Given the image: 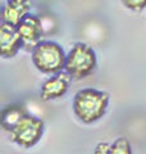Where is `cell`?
<instances>
[{
    "mask_svg": "<svg viewBox=\"0 0 146 154\" xmlns=\"http://www.w3.org/2000/svg\"><path fill=\"white\" fill-rule=\"evenodd\" d=\"M109 95L95 89H82L75 95L73 110L82 122L92 123L100 119L106 112Z\"/></svg>",
    "mask_w": 146,
    "mask_h": 154,
    "instance_id": "obj_1",
    "label": "cell"
},
{
    "mask_svg": "<svg viewBox=\"0 0 146 154\" xmlns=\"http://www.w3.org/2000/svg\"><path fill=\"white\" fill-rule=\"evenodd\" d=\"M67 55L59 44L54 41H40L32 49V62L44 73L56 75L65 68Z\"/></svg>",
    "mask_w": 146,
    "mask_h": 154,
    "instance_id": "obj_2",
    "label": "cell"
},
{
    "mask_svg": "<svg viewBox=\"0 0 146 154\" xmlns=\"http://www.w3.org/2000/svg\"><path fill=\"white\" fill-rule=\"evenodd\" d=\"M96 63V54L92 48L84 42H77L68 53L64 71L72 79L81 80L95 71Z\"/></svg>",
    "mask_w": 146,
    "mask_h": 154,
    "instance_id": "obj_3",
    "label": "cell"
},
{
    "mask_svg": "<svg viewBox=\"0 0 146 154\" xmlns=\"http://www.w3.org/2000/svg\"><path fill=\"white\" fill-rule=\"evenodd\" d=\"M44 132V122L33 116L26 114L11 131L12 140L23 148L33 146L41 139Z\"/></svg>",
    "mask_w": 146,
    "mask_h": 154,
    "instance_id": "obj_4",
    "label": "cell"
},
{
    "mask_svg": "<svg viewBox=\"0 0 146 154\" xmlns=\"http://www.w3.org/2000/svg\"><path fill=\"white\" fill-rule=\"evenodd\" d=\"M71 81L72 77L65 71L59 72V73L54 75L50 79H47L41 86V93H40L41 99L47 102V100L62 98L68 91Z\"/></svg>",
    "mask_w": 146,
    "mask_h": 154,
    "instance_id": "obj_5",
    "label": "cell"
},
{
    "mask_svg": "<svg viewBox=\"0 0 146 154\" xmlns=\"http://www.w3.org/2000/svg\"><path fill=\"white\" fill-rule=\"evenodd\" d=\"M24 46L17 27L2 23L0 26V54L3 58H12Z\"/></svg>",
    "mask_w": 146,
    "mask_h": 154,
    "instance_id": "obj_6",
    "label": "cell"
},
{
    "mask_svg": "<svg viewBox=\"0 0 146 154\" xmlns=\"http://www.w3.org/2000/svg\"><path fill=\"white\" fill-rule=\"evenodd\" d=\"M27 16H30L28 0H8L2 9V23L18 27Z\"/></svg>",
    "mask_w": 146,
    "mask_h": 154,
    "instance_id": "obj_7",
    "label": "cell"
},
{
    "mask_svg": "<svg viewBox=\"0 0 146 154\" xmlns=\"http://www.w3.org/2000/svg\"><path fill=\"white\" fill-rule=\"evenodd\" d=\"M17 28L23 40L24 46H31L33 49L40 42L42 35V25L41 19L37 16H33V14L27 16Z\"/></svg>",
    "mask_w": 146,
    "mask_h": 154,
    "instance_id": "obj_8",
    "label": "cell"
},
{
    "mask_svg": "<svg viewBox=\"0 0 146 154\" xmlns=\"http://www.w3.org/2000/svg\"><path fill=\"white\" fill-rule=\"evenodd\" d=\"M26 110L22 105H9L2 113V126L11 132L17 126V123L26 116Z\"/></svg>",
    "mask_w": 146,
    "mask_h": 154,
    "instance_id": "obj_9",
    "label": "cell"
},
{
    "mask_svg": "<svg viewBox=\"0 0 146 154\" xmlns=\"http://www.w3.org/2000/svg\"><path fill=\"white\" fill-rule=\"evenodd\" d=\"M110 154H132L129 141L126 137H119L111 145Z\"/></svg>",
    "mask_w": 146,
    "mask_h": 154,
    "instance_id": "obj_10",
    "label": "cell"
},
{
    "mask_svg": "<svg viewBox=\"0 0 146 154\" xmlns=\"http://www.w3.org/2000/svg\"><path fill=\"white\" fill-rule=\"evenodd\" d=\"M123 5L133 12H140L146 8V0H122Z\"/></svg>",
    "mask_w": 146,
    "mask_h": 154,
    "instance_id": "obj_11",
    "label": "cell"
},
{
    "mask_svg": "<svg viewBox=\"0 0 146 154\" xmlns=\"http://www.w3.org/2000/svg\"><path fill=\"white\" fill-rule=\"evenodd\" d=\"M111 152V145H109L108 143H101L96 146L94 154H110Z\"/></svg>",
    "mask_w": 146,
    "mask_h": 154,
    "instance_id": "obj_12",
    "label": "cell"
}]
</instances>
